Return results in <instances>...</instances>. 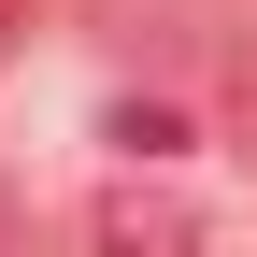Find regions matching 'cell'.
Here are the masks:
<instances>
[{
    "instance_id": "1",
    "label": "cell",
    "mask_w": 257,
    "mask_h": 257,
    "mask_svg": "<svg viewBox=\"0 0 257 257\" xmlns=\"http://www.w3.org/2000/svg\"><path fill=\"white\" fill-rule=\"evenodd\" d=\"M100 243H114V257H172V243H186V214H157V200H114V214H100Z\"/></svg>"
},
{
    "instance_id": "2",
    "label": "cell",
    "mask_w": 257,
    "mask_h": 257,
    "mask_svg": "<svg viewBox=\"0 0 257 257\" xmlns=\"http://www.w3.org/2000/svg\"><path fill=\"white\" fill-rule=\"evenodd\" d=\"M0 257H29V214H15V200H0Z\"/></svg>"
}]
</instances>
